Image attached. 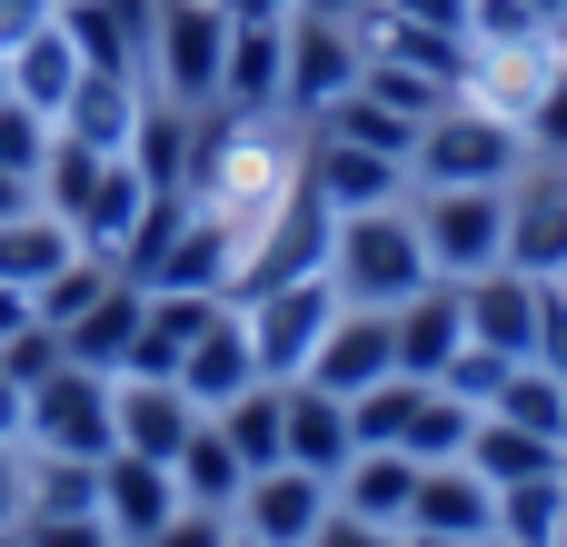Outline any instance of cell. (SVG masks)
Segmentation results:
<instances>
[{"label":"cell","instance_id":"cell-54","mask_svg":"<svg viewBox=\"0 0 567 547\" xmlns=\"http://www.w3.org/2000/svg\"><path fill=\"white\" fill-rule=\"evenodd\" d=\"M229 547H259V538H239V528H229Z\"/></svg>","mask_w":567,"mask_h":547},{"label":"cell","instance_id":"cell-52","mask_svg":"<svg viewBox=\"0 0 567 547\" xmlns=\"http://www.w3.org/2000/svg\"><path fill=\"white\" fill-rule=\"evenodd\" d=\"M528 10H548V20H558V10H567V0H528Z\"/></svg>","mask_w":567,"mask_h":547},{"label":"cell","instance_id":"cell-8","mask_svg":"<svg viewBox=\"0 0 567 547\" xmlns=\"http://www.w3.org/2000/svg\"><path fill=\"white\" fill-rule=\"evenodd\" d=\"M229 309L249 319L259 379H309V359H319V339H329V319H339V289H329V269H319V279H289V289H259V299H229Z\"/></svg>","mask_w":567,"mask_h":547},{"label":"cell","instance_id":"cell-26","mask_svg":"<svg viewBox=\"0 0 567 547\" xmlns=\"http://www.w3.org/2000/svg\"><path fill=\"white\" fill-rule=\"evenodd\" d=\"M209 429L239 448V468H249V478H259V468H279V458H289V379L239 389L229 409H209Z\"/></svg>","mask_w":567,"mask_h":547},{"label":"cell","instance_id":"cell-15","mask_svg":"<svg viewBox=\"0 0 567 547\" xmlns=\"http://www.w3.org/2000/svg\"><path fill=\"white\" fill-rule=\"evenodd\" d=\"M229 299H209V289H150L140 299V339H130V369L120 379H179V359L199 349V329L219 319Z\"/></svg>","mask_w":567,"mask_h":547},{"label":"cell","instance_id":"cell-35","mask_svg":"<svg viewBox=\"0 0 567 547\" xmlns=\"http://www.w3.org/2000/svg\"><path fill=\"white\" fill-rule=\"evenodd\" d=\"M567 518V468L558 478H518V488H498V538L508 547H548Z\"/></svg>","mask_w":567,"mask_h":547},{"label":"cell","instance_id":"cell-21","mask_svg":"<svg viewBox=\"0 0 567 547\" xmlns=\"http://www.w3.org/2000/svg\"><path fill=\"white\" fill-rule=\"evenodd\" d=\"M140 299H150V289H140L130 269H120V279H110V289H100V299H90V309H80V319L60 329V349H70L80 369L120 379V369H130V339H140Z\"/></svg>","mask_w":567,"mask_h":547},{"label":"cell","instance_id":"cell-42","mask_svg":"<svg viewBox=\"0 0 567 547\" xmlns=\"http://www.w3.org/2000/svg\"><path fill=\"white\" fill-rule=\"evenodd\" d=\"M20 547H110L100 518H20Z\"/></svg>","mask_w":567,"mask_h":547},{"label":"cell","instance_id":"cell-7","mask_svg":"<svg viewBox=\"0 0 567 547\" xmlns=\"http://www.w3.org/2000/svg\"><path fill=\"white\" fill-rule=\"evenodd\" d=\"M359 70H369V30L359 20H309V10H289V70H279V110L309 130V120H329L349 90H359Z\"/></svg>","mask_w":567,"mask_h":547},{"label":"cell","instance_id":"cell-53","mask_svg":"<svg viewBox=\"0 0 567 547\" xmlns=\"http://www.w3.org/2000/svg\"><path fill=\"white\" fill-rule=\"evenodd\" d=\"M0 547H20V528H0Z\"/></svg>","mask_w":567,"mask_h":547},{"label":"cell","instance_id":"cell-13","mask_svg":"<svg viewBox=\"0 0 567 547\" xmlns=\"http://www.w3.org/2000/svg\"><path fill=\"white\" fill-rule=\"evenodd\" d=\"M389 329H399V379H439L468 349V289L458 279H429V289H409L389 309Z\"/></svg>","mask_w":567,"mask_h":547},{"label":"cell","instance_id":"cell-31","mask_svg":"<svg viewBox=\"0 0 567 547\" xmlns=\"http://www.w3.org/2000/svg\"><path fill=\"white\" fill-rule=\"evenodd\" d=\"M419 409H429V379H379V389L349 399V429H359V448H399V458H409Z\"/></svg>","mask_w":567,"mask_h":547},{"label":"cell","instance_id":"cell-24","mask_svg":"<svg viewBox=\"0 0 567 547\" xmlns=\"http://www.w3.org/2000/svg\"><path fill=\"white\" fill-rule=\"evenodd\" d=\"M279 70H289V20H229L219 110H279Z\"/></svg>","mask_w":567,"mask_h":547},{"label":"cell","instance_id":"cell-10","mask_svg":"<svg viewBox=\"0 0 567 547\" xmlns=\"http://www.w3.org/2000/svg\"><path fill=\"white\" fill-rule=\"evenodd\" d=\"M299 179H309V189H319L339 219L409 199V159H389V149H359V140H329V130H309V159H299Z\"/></svg>","mask_w":567,"mask_h":547},{"label":"cell","instance_id":"cell-51","mask_svg":"<svg viewBox=\"0 0 567 547\" xmlns=\"http://www.w3.org/2000/svg\"><path fill=\"white\" fill-rule=\"evenodd\" d=\"M0 438H20V389L0 379Z\"/></svg>","mask_w":567,"mask_h":547},{"label":"cell","instance_id":"cell-1","mask_svg":"<svg viewBox=\"0 0 567 547\" xmlns=\"http://www.w3.org/2000/svg\"><path fill=\"white\" fill-rule=\"evenodd\" d=\"M40 209L80 229V249H130L140 209H150V179L130 169V149H80V140H50L40 159Z\"/></svg>","mask_w":567,"mask_h":547},{"label":"cell","instance_id":"cell-28","mask_svg":"<svg viewBox=\"0 0 567 547\" xmlns=\"http://www.w3.org/2000/svg\"><path fill=\"white\" fill-rule=\"evenodd\" d=\"M488 419H508V429H528V438L567 448V379H558V369H538V359H508V379H498Z\"/></svg>","mask_w":567,"mask_h":547},{"label":"cell","instance_id":"cell-2","mask_svg":"<svg viewBox=\"0 0 567 547\" xmlns=\"http://www.w3.org/2000/svg\"><path fill=\"white\" fill-rule=\"evenodd\" d=\"M518 169H528L518 120H498L478 100H439L409 140V189H508Z\"/></svg>","mask_w":567,"mask_h":547},{"label":"cell","instance_id":"cell-40","mask_svg":"<svg viewBox=\"0 0 567 547\" xmlns=\"http://www.w3.org/2000/svg\"><path fill=\"white\" fill-rule=\"evenodd\" d=\"M528 359L567 379V279H538V339H528Z\"/></svg>","mask_w":567,"mask_h":547},{"label":"cell","instance_id":"cell-18","mask_svg":"<svg viewBox=\"0 0 567 547\" xmlns=\"http://www.w3.org/2000/svg\"><path fill=\"white\" fill-rule=\"evenodd\" d=\"M140 110H150V80H130V70H80V90H70V110H60V140H80V149H130V140H140Z\"/></svg>","mask_w":567,"mask_h":547},{"label":"cell","instance_id":"cell-16","mask_svg":"<svg viewBox=\"0 0 567 547\" xmlns=\"http://www.w3.org/2000/svg\"><path fill=\"white\" fill-rule=\"evenodd\" d=\"M110 429H120V448L130 458H179V438L199 429V409H189V389L179 379H110Z\"/></svg>","mask_w":567,"mask_h":547},{"label":"cell","instance_id":"cell-17","mask_svg":"<svg viewBox=\"0 0 567 547\" xmlns=\"http://www.w3.org/2000/svg\"><path fill=\"white\" fill-rule=\"evenodd\" d=\"M409 528H429V538H498V488L468 458H429L419 498H409Z\"/></svg>","mask_w":567,"mask_h":547},{"label":"cell","instance_id":"cell-48","mask_svg":"<svg viewBox=\"0 0 567 547\" xmlns=\"http://www.w3.org/2000/svg\"><path fill=\"white\" fill-rule=\"evenodd\" d=\"M30 199H40V189H30V179H10V169H0V219H20V209H30Z\"/></svg>","mask_w":567,"mask_h":547},{"label":"cell","instance_id":"cell-25","mask_svg":"<svg viewBox=\"0 0 567 547\" xmlns=\"http://www.w3.org/2000/svg\"><path fill=\"white\" fill-rule=\"evenodd\" d=\"M80 70H90V60H80V40H70L60 20H50V30H30V40H20V50L0 60V80H10V100H30V110H50V120L70 110V90H80Z\"/></svg>","mask_w":567,"mask_h":547},{"label":"cell","instance_id":"cell-57","mask_svg":"<svg viewBox=\"0 0 567 547\" xmlns=\"http://www.w3.org/2000/svg\"><path fill=\"white\" fill-rule=\"evenodd\" d=\"M0 100H10V80H0Z\"/></svg>","mask_w":567,"mask_h":547},{"label":"cell","instance_id":"cell-36","mask_svg":"<svg viewBox=\"0 0 567 547\" xmlns=\"http://www.w3.org/2000/svg\"><path fill=\"white\" fill-rule=\"evenodd\" d=\"M309 130H329V140H359V149H389V159H409V140H419V120H399L389 100H369V90H349L329 120H309Z\"/></svg>","mask_w":567,"mask_h":547},{"label":"cell","instance_id":"cell-45","mask_svg":"<svg viewBox=\"0 0 567 547\" xmlns=\"http://www.w3.org/2000/svg\"><path fill=\"white\" fill-rule=\"evenodd\" d=\"M50 20H60V0H0V60H10L30 30H50Z\"/></svg>","mask_w":567,"mask_h":547},{"label":"cell","instance_id":"cell-33","mask_svg":"<svg viewBox=\"0 0 567 547\" xmlns=\"http://www.w3.org/2000/svg\"><path fill=\"white\" fill-rule=\"evenodd\" d=\"M359 90H369V100H389L399 120H429L439 100H458V90H449L439 70H419V60H399V50H369V70H359Z\"/></svg>","mask_w":567,"mask_h":547},{"label":"cell","instance_id":"cell-30","mask_svg":"<svg viewBox=\"0 0 567 547\" xmlns=\"http://www.w3.org/2000/svg\"><path fill=\"white\" fill-rule=\"evenodd\" d=\"M468 468H478L488 488H518V478H558L567 448L528 438V429H508V419H478V438H468Z\"/></svg>","mask_w":567,"mask_h":547},{"label":"cell","instance_id":"cell-5","mask_svg":"<svg viewBox=\"0 0 567 547\" xmlns=\"http://www.w3.org/2000/svg\"><path fill=\"white\" fill-rule=\"evenodd\" d=\"M229 70V10L219 0H159L150 10V90L179 110H209Z\"/></svg>","mask_w":567,"mask_h":547},{"label":"cell","instance_id":"cell-32","mask_svg":"<svg viewBox=\"0 0 567 547\" xmlns=\"http://www.w3.org/2000/svg\"><path fill=\"white\" fill-rule=\"evenodd\" d=\"M20 518H100V458H40L30 448V508Z\"/></svg>","mask_w":567,"mask_h":547},{"label":"cell","instance_id":"cell-14","mask_svg":"<svg viewBox=\"0 0 567 547\" xmlns=\"http://www.w3.org/2000/svg\"><path fill=\"white\" fill-rule=\"evenodd\" d=\"M169 518H179V478H169L159 458L110 448V458H100V528H110V538H130V547H150Z\"/></svg>","mask_w":567,"mask_h":547},{"label":"cell","instance_id":"cell-6","mask_svg":"<svg viewBox=\"0 0 567 547\" xmlns=\"http://www.w3.org/2000/svg\"><path fill=\"white\" fill-rule=\"evenodd\" d=\"M409 219L439 279H478L508 259V189H409Z\"/></svg>","mask_w":567,"mask_h":547},{"label":"cell","instance_id":"cell-27","mask_svg":"<svg viewBox=\"0 0 567 547\" xmlns=\"http://www.w3.org/2000/svg\"><path fill=\"white\" fill-rule=\"evenodd\" d=\"M70 259H80V229L50 219L40 199H30L20 219H0V289H40V279H60Z\"/></svg>","mask_w":567,"mask_h":547},{"label":"cell","instance_id":"cell-43","mask_svg":"<svg viewBox=\"0 0 567 547\" xmlns=\"http://www.w3.org/2000/svg\"><path fill=\"white\" fill-rule=\"evenodd\" d=\"M20 508H30V448L0 438V528H20Z\"/></svg>","mask_w":567,"mask_h":547},{"label":"cell","instance_id":"cell-41","mask_svg":"<svg viewBox=\"0 0 567 547\" xmlns=\"http://www.w3.org/2000/svg\"><path fill=\"white\" fill-rule=\"evenodd\" d=\"M150 547H229V508H179Z\"/></svg>","mask_w":567,"mask_h":547},{"label":"cell","instance_id":"cell-38","mask_svg":"<svg viewBox=\"0 0 567 547\" xmlns=\"http://www.w3.org/2000/svg\"><path fill=\"white\" fill-rule=\"evenodd\" d=\"M518 140H528V159H567V50H558V70H548V90L528 100Z\"/></svg>","mask_w":567,"mask_h":547},{"label":"cell","instance_id":"cell-34","mask_svg":"<svg viewBox=\"0 0 567 547\" xmlns=\"http://www.w3.org/2000/svg\"><path fill=\"white\" fill-rule=\"evenodd\" d=\"M110 279H120V259H110V249H80L60 279H40V289H30V319H40V329H70V319H80Z\"/></svg>","mask_w":567,"mask_h":547},{"label":"cell","instance_id":"cell-20","mask_svg":"<svg viewBox=\"0 0 567 547\" xmlns=\"http://www.w3.org/2000/svg\"><path fill=\"white\" fill-rule=\"evenodd\" d=\"M179 389H189V409L209 419V409H229L239 389H259V349H249V319L239 309H219L209 329H199V349L179 359Z\"/></svg>","mask_w":567,"mask_h":547},{"label":"cell","instance_id":"cell-44","mask_svg":"<svg viewBox=\"0 0 567 547\" xmlns=\"http://www.w3.org/2000/svg\"><path fill=\"white\" fill-rule=\"evenodd\" d=\"M309 547H399V538H389V528H369V518H349V508L329 498V518H319V538H309Z\"/></svg>","mask_w":567,"mask_h":547},{"label":"cell","instance_id":"cell-12","mask_svg":"<svg viewBox=\"0 0 567 547\" xmlns=\"http://www.w3.org/2000/svg\"><path fill=\"white\" fill-rule=\"evenodd\" d=\"M309 379H319L329 399H359V389L399 379V329H389V309H349V299H339V319H329Z\"/></svg>","mask_w":567,"mask_h":547},{"label":"cell","instance_id":"cell-46","mask_svg":"<svg viewBox=\"0 0 567 547\" xmlns=\"http://www.w3.org/2000/svg\"><path fill=\"white\" fill-rule=\"evenodd\" d=\"M30 329V289H0V339H20Z\"/></svg>","mask_w":567,"mask_h":547},{"label":"cell","instance_id":"cell-11","mask_svg":"<svg viewBox=\"0 0 567 547\" xmlns=\"http://www.w3.org/2000/svg\"><path fill=\"white\" fill-rule=\"evenodd\" d=\"M319 518H329V478H309V468H259L249 488H239V508H229V528L259 547H309L319 538Z\"/></svg>","mask_w":567,"mask_h":547},{"label":"cell","instance_id":"cell-19","mask_svg":"<svg viewBox=\"0 0 567 547\" xmlns=\"http://www.w3.org/2000/svg\"><path fill=\"white\" fill-rule=\"evenodd\" d=\"M458 289H468V339L498 349V359H528V339H538V279L498 259V269H478Z\"/></svg>","mask_w":567,"mask_h":547},{"label":"cell","instance_id":"cell-58","mask_svg":"<svg viewBox=\"0 0 567 547\" xmlns=\"http://www.w3.org/2000/svg\"><path fill=\"white\" fill-rule=\"evenodd\" d=\"M110 547H130V538H110Z\"/></svg>","mask_w":567,"mask_h":547},{"label":"cell","instance_id":"cell-3","mask_svg":"<svg viewBox=\"0 0 567 547\" xmlns=\"http://www.w3.org/2000/svg\"><path fill=\"white\" fill-rule=\"evenodd\" d=\"M429 279H439V269H429V249H419L409 199L339 219V239H329V289H339L349 309H399V299H409V289H429Z\"/></svg>","mask_w":567,"mask_h":547},{"label":"cell","instance_id":"cell-47","mask_svg":"<svg viewBox=\"0 0 567 547\" xmlns=\"http://www.w3.org/2000/svg\"><path fill=\"white\" fill-rule=\"evenodd\" d=\"M229 20H289V0H219Z\"/></svg>","mask_w":567,"mask_h":547},{"label":"cell","instance_id":"cell-9","mask_svg":"<svg viewBox=\"0 0 567 547\" xmlns=\"http://www.w3.org/2000/svg\"><path fill=\"white\" fill-rule=\"evenodd\" d=\"M508 269L567 279V159H528L508 179Z\"/></svg>","mask_w":567,"mask_h":547},{"label":"cell","instance_id":"cell-49","mask_svg":"<svg viewBox=\"0 0 567 547\" xmlns=\"http://www.w3.org/2000/svg\"><path fill=\"white\" fill-rule=\"evenodd\" d=\"M289 10H309V20H359L369 0H289Z\"/></svg>","mask_w":567,"mask_h":547},{"label":"cell","instance_id":"cell-55","mask_svg":"<svg viewBox=\"0 0 567 547\" xmlns=\"http://www.w3.org/2000/svg\"><path fill=\"white\" fill-rule=\"evenodd\" d=\"M558 50H567V10H558Z\"/></svg>","mask_w":567,"mask_h":547},{"label":"cell","instance_id":"cell-59","mask_svg":"<svg viewBox=\"0 0 567 547\" xmlns=\"http://www.w3.org/2000/svg\"><path fill=\"white\" fill-rule=\"evenodd\" d=\"M488 547H508V538H488Z\"/></svg>","mask_w":567,"mask_h":547},{"label":"cell","instance_id":"cell-29","mask_svg":"<svg viewBox=\"0 0 567 547\" xmlns=\"http://www.w3.org/2000/svg\"><path fill=\"white\" fill-rule=\"evenodd\" d=\"M169 478H179V508H239V488H249V468H239V448L199 419L189 438H179V458H169Z\"/></svg>","mask_w":567,"mask_h":547},{"label":"cell","instance_id":"cell-39","mask_svg":"<svg viewBox=\"0 0 567 547\" xmlns=\"http://www.w3.org/2000/svg\"><path fill=\"white\" fill-rule=\"evenodd\" d=\"M60 359H70V349H60V329H40V319H30L20 339H0V379H10V389H40Z\"/></svg>","mask_w":567,"mask_h":547},{"label":"cell","instance_id":"cell-56","mask_svg":"<svg viewBox=\"0 0 567 547\" xmlns=\"http://www.w3.org/2000/svg\"><path fill=\"white\" fill-rule=\"evenodd\" d=\"M548 547H567V518H558V538H548Z\"/></svg>","mask_w":567,"mask_h":547},{"label":"cell","instance_id":"cell-23","mask_svg":"<svg viewBox=\"0 0 567 547\" xmlns=\"http://www.w3.org/2000/svg\"><path fill=\"white\" fill-rule=\"evenodd\" d=\"M329 498L349 508V518H369V528H409V498H419V458H399V448H359L339 478H329Z\"/></svg>","mask_w":567,"mask_h":547},{"label":"cell","instance_id":"cell-22","mask_svg":"<svg viewBox=\"0 0 567 547\" xmlns=\"http://www.w3.org/2000/svg\"><path fill=\"white\" fill-rule=\"evenodd\" d=\"M349 458H359L349 399H329L319 379H289V468H309V478H339Z\"/></svg>","mask_w":567,"mask_h":547},{"label":"cell","instance_id":"cell-50","mask_svg":"<svg viewBox=\"0 0 567 547\" xmlns=\"http://www.w3.org/2000/svg\"><path fill=\"white\" fill-rule=\"evenodd\" d=\"M399 547H488V538H429V528H399Z\"/></svg>","mask_w":567,"mask_h":547},{"label":"cell","instance_id":"cell-37","mask_svg":"<svg viewBox=\"0 0 567 547\" xmlns=\"http://www.w3.org/2000/svg\"><path fill=\"white\" fill-rule=\"evenodd\" d=\"M50 140H60V120H50V110H30V100H0V169H10V179H30V189H40V159H50Z\"/></svg>","mask_w":567,"mask_h":547},{"label":"cell","instance_id":"cell-4","mask_svg":"<svg viewBox=\"0 0 567 547\" xmlns=\"http://www.w3.org/2000/svg\"><path fill=\"white\" fill-rule=\"evenodd\" d=\"M20 448H40V458H110V448H120V429H110V379L80 369V359H60L40 389H20Z\"/></svg>","mask_w":567,"mask_h":547}]
</instances>
